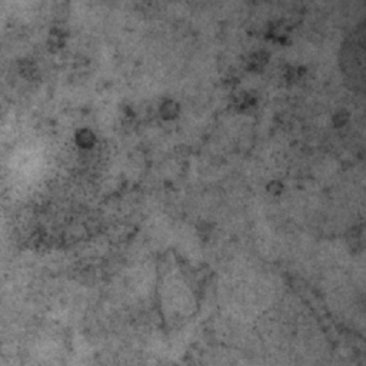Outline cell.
<instances>
[{
  "instance_id": "cell-1",
  "label": "cell",
  "mask_w": 366,
  "mask_h": 366,
  "mask_svg": "<svg viewBox=\"0 0 366 366\" xmlns=\"http://www.w3.org/2000/svg\"><path fill=\"white\" fill-rule=\"evenodd\" d=\"M159 113L165 120H173L181 113V105L173 99H165L160 103Z\"/></svg>"
},
{
  "instance_id": "cell-2",
  "label": "cell",
  "mask_w": 366,
  "mask_h": 366,
  "mask_svg": "<svg viewBox=\"0 0 366 366\" xmlns=\"http://www.w3.org/2000/svg\"><path fill=\"white\" fill-rule=\"evenodd\" d=\"M269 62V53L266 50H257L252 53L248 59V69L252 72H259L265 68Z\"/></svg>"
},
{
  "instance_id": "cell-3",
  "label": "cell",
  "mask_w": 366,
  "mask_h": 366,
  "mask_svg": "<svg viewBox=\"0 0 366 366\" xmlns=\"http://www.w3.org/2000/svg\"><path fill=\"white\" fill-rule=\"evenodd\" d=\"M74 140H76V145L82 149H92L96 143V135L94 132H92L91 129L88 128H83V129H79L74 135Z\"/></svg>"
},
{
  "instance_id": "cell-4",
  "label": "cell",
  "mask_w": 366,
  "mask_h": 366,
  "mask_svg": "<svg viewBox=\"0 0 366 366\" xmlns=\"http://www.w3.org/2000/svg\"><path fill=\"white\" fill-rule=\"evenodd\" d=\"M65 43H66V33L59 27L53 29L50 32V35H49V45H50V47L60 49V47L65 46Z\"/></svg>"
},
{
  "instance_id": "cell-5",
  "label": "cell",
  "mask_w": 366,
  "mask_h": 366,
  "mask_svg": "<svg viewBox=\"0 0 366 366\" xmlns=\"http://www.w3.org/2000/svg\"><path fill=\"white\" fill-rule=\"evenodd\" d=\"M235 105H236V108H238L239 110L251 109V108H253V106L256 105V96H255L253 93H248V92H246V93H242V94L238 96Z\"/></svg>"
},
{
  "instance_id": "cell-6",
  "label": "cell",
  "mask_w": 366,
  "mask_h": 366,
  "mask_svg": "<svg viewBox=\"0 0 366 366\" xmlns=\"http://www.w3.org/2000/svg\"><path fill=\"white\" fill-rule=\"evenodd\" d=\"M332 122H333L335 128H342V126H345L349 122V113L346 110H343V109L342 110H338L336 113L333 114Z\"/></svg>"
},
{
  "instance_id": "cell-7",
  "label": "cell",
  "mask_w": 366,
  "mask_h": 366,
  "mask_svg": "<svg viewBox=\"0 0 366 366\" xmlns=\"http://www.w3.org/2000/svg\"><path fill=\"white\" fill-rule=\"evenodd\" d=\"M266 190H268L272 196H279V195L283 193L285 186H283V183L280 182V181H271V182L268 183V186H266Z\"/></svg>"
}]
</instances>
